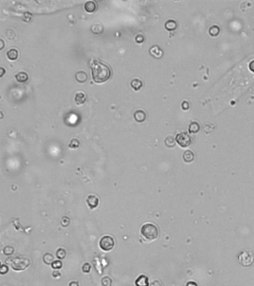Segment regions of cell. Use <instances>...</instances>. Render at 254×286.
Returning a JSON list of instances; mask_svg holds the SVG:
<instances>
[{
	"label": "cell",
	"mask_w": 254,
	"mask_h": 286,
	"mask_svg": "<svg viewBox=\"0 0 254 286\" xmlns=\"http://www.w3.org/2000/svg\"><path fill=\"white\" fill-rule=\"evenodd\" d=\"M92 75L93 81L96 83H104L107 81L111 76V70L107 65L97 60L91 62Z\"/></svg>",
	"instance_id": "1"
},
{
	"label": "cell",
	"mask_w": 254,
	"mask_h": 286,
	"mask_svg": "<svg viewBox=\"0 0 254 286\" xmlns=\"http://www.w3.org/2000/svg\"><path fill=\"white\" fill-rule=\"evenodd\" d=\"M140 233L144 239L148 241L155 240L159 236V230L157 227L151 223L144 224L141 228Z\"/></svg>",
	"instance_id": "2"
},
{
	"label": "cell",
	"mask_w": 254,
	"mask_h": 286,
	"mask_svg": "<svg viewBox=\"0 0 254 286\" xmlns=\"http://www.w3.org/2000/svg\"><path fill=\"white\" fill-rule=\"evenodd\" d=\"M7 262L15 270H25L31 264V261L29 259L26 258V257L18 256L8 259L7 260Z\"/></svg>",
	"instance_id": "3"
},
{
	"label": "cell",
	"mask_w": 254,
	"mask_h": 286,
	"mask_svg": "<svg viewBox=\"0 0 254 286\" xmlns=\"http://www.w3.org/2000/svg\"><path fill=\"white\" fill-rule=\"evenodd\" d=\"M238 260L244 267H249L254 262V254L251 250H244L238 255Z\"/></svg>",
	"instance_id": "4"
},
{
	"label": "cell",
	"mask_w": 254,
	"mask_h": 286,
	"mask_svg": "<svg viewBox=\"0 0 254 286\" xmlns=\"http://www.w3.org/2000/svg\"><path fill=\"white\" fill-rule=\"evenodd\" d=\"M99 246L103 250L110 251L115 246V241L111 236H104L101 239L99 242Z\"/></svg>",
	"instance_id": "5"
},
{
	"label": "cell",
	"mask_w": 254,
	"mask_h": 286,
	"mask_svg": "<svg viewBox=\"0 0 254 286\" xmlns=\"http://www.w3.org/2000/svg\"><path fill=\"white\" fill-rule=\"evenodd\" d=\"M176 142L182 147H187L192 143V138L186 132L179 133L176 136Z\"/></svg>",
	"instance_id": "6"
},
{
	"label": "cell",
	"mask_w": 254,
	"mask_h": 286,
	"mask_svg": "<svg viewBox=\"0 0 254 286\" xmlns=\"http://www.w3.org/2000/svg\"><path fill=\"white\" fill-rule=\"evenodd\" d=\"M87 202L90 209H95L98 205V198L95 195H89L87 199Z\"/></svg>",
	"instance_id": "7"
},
{
	"label": "cell",
	"mask_w": 254,
	"mask_h": 286,
	"mask_svg": "<svg viewBox=\"0 0 254 286\" xmlns=\"http://www.w3.org/2000/svg\"><path fill=\"white\" fill-rule=\"evenodd\" d=\"M86 100H87V95L84 92H78L76 94L75 101L78 105L83 104L84 103H85Z\"/></svg>",
	"instance_id": "8"
},
{
	"label": "cell",
	"mask_w": 254,
	"mask_h": 286,
	"mask_svg": "<svg viewBox=\"0 0 254 286\" xmlns=\"http://www.w3.org/2000/svg\"><path fill=\"white\" fill-rule=\"evenodd\" d=\"M135 284L136 286H149V280L146 276L141 275L136 279Z\"/></svg>",
	"instance_id": "9"
},
{
	"label": "cell",
	"mask_w": 254,
	"mask_h": 286,
	"mask_svg": "<svg viewBox=\"0 0 254 286\" xmlns=\"http://www.w3.org/2000/svg\"><path fill=\"white\" fill-rule=\"evenodd\" d=\"M133 116H134L135 120H136V122H143L145 120V119H146V114H145V113L144 112L143 110H136V112L134 113Z\"/></svg>",
	"instance_id": "10"
},
{
	"label": "cell",
	"mask_w": 254,
	"mask_h": 286,
	"mask_svg": "<svg viewBox=\"0 0 254 286\" xmlns=\"http://www.w3.org/2000/svg\"><path fill=\"white\" fill-rule=\"evenodd\" d=\"M84 9L88 13H93L97 9V4L93 1H88L84 4Z\"/></svg>",
	"instance_id": "11"
},
{
	"label": "cell",
	"mask_w": 254,
	"mask_h": 286,
	"mask_svg": "<svg viewBox=\"0 0 254 286\" xmlns=\"http://www.w3.org/2000/svg\"><path fill=\"white\" fill-rule=\"evenodd\" d=\"M183 159L186 162H192L195 159V153L190 150H186L183 153Z\"/></svg>",
	"instance_id": "12"
},
{
	"label": "cell",
	"mask_w": 254,
	"mask_h": 286,
	"mask_svg": "<svg viewBox=\"0 0 254 286\" xmlns=\"http://www.w3.org/2000/svg\"><path fill=\"white\" fill-rule=\"evenodd\" d=\"M130 86H131L133 90L137 91V90H140V89L142 88V87L143 86V83H142V81L138 79V78H133V79L130 81Z\"/></svg>",
	"instance_id": "13"
},
{
	"label": "cell",
	"mask_w": 254,
	"mask_h": 286,
	"mask_svg": "<svg viewBox=\"0 0 254 286\" xmlns=\"http://www.w3.org/2000/svg\"><path fill=\"white\" fill-rule=\"evenodd\" d=\"M150 53H151L152 56L155 57L157 58H160L163 55V52L160 49V47L157 46H154L153 47H151V49H150Z\"/></svg>",
	"instance_id": "14"
},
{
	"label": "cell",
	"mask_w": 254,
	"mask_h": 286,
	"mask_svg": "<svg viewBox=\"0 0 254 286\" xmlns=\"http://www.w3.org/2000/svg\"><path fill=\"white\" fill-rule=\"evenodd\" d=\"M88 75H87V72L84 71H80L78 72L76 75V78L79 83H84L87 80Z\"/></svg>",
	"instance_id": "15"
},
{
	"label": "cell",
	"mask_w": 254,
	"mask_h": 286,
	"mask_svg": "<svg viewBox=\"0 0 254 286\" xmlns=\"http://www.w3.org/2000/svg\"><path fill=\"white\" fill-rule=\"evenodd\" d=\"M177 24L176 21H174V19H169L168 20L167 22L165 23V28L168 30V31H174V30L177 28Z\"/></svg>",
	"instance_id": "16"
},
{
	"label": "cell",
	"mask_w": 254,
	"mask_h": 286,
	"mask_svg": "<svg viewBox=\"0 0 254 286\" xmlns=\"http://www.w3.org/2000/svg\"><path fill=\"white\" fill-rule=\"evenodd\" d=\"M200 129H201L200 124L196 122H194L189 124L188 130H189V133H197L200 131Z\"/></svg>",
	"instance_id": "17"
},
{
	"label": "cell",
	"mask_w": 254,
	"mask_h": 286,
	"mask_svg": "<svg viewBox=\"0 0 254 286\" xmlns=\"http://www.w3.org/2000/svg\"><path fill=\"white\" fill-rule=\"evenodd\" d=\"M16 81L19 83H24L28 79V75L26 72H20L18 74L15 75Z\"/></svg>",
	"instance_id": "18"
},
{
	"label": "cell",
	"mask_w": 254,
	"mask_h": 286,
	"mask_svg": "<svg viewBox=\"0 0 254 286\" xmlns=\"http://www.w3.org/2000/svg\"><path fill=\"white\" fill-rule=\"evenodd\" d=\"M18 55H19V52L16 49H11L7 52V58L10 61H15L17 59Z\"/></svg>",
	"instance_id": "19"
},
{
	"label": "cell",
	"mask_w": 254,
	"mask_h": 286,
	"mask_svg": "<svg viewBox=\"0 0 254 286\" xmlns=\"http://www.w3.org/2000/svg\"><path fill=\"white\" fill-rule=\"evenodd\" d=\"M209 33L211 36L213 37H216L220 33V28H219L218 25H213V26H211L210 28V30H209Z\"/></svg>",
	"instance_id": "20"
},
{
	"label": "cell",
	"mask_w": 254,
	"mask_h": 286,
	"mask_svg": "<svg viewBox=\"0 0 254 286\" xmlns=\"http://www.w3.org/2000/svg\"><path fill=\"white\" fill-rule=\"evenodd\" d=\"M43 262L46 263V265H50L52 264L54 262V256L52 253H47L45 254L43 256Z\"/></svg>",
	"instance_id": "21"
},
{
	"label": "cell",
	"mask_w": 254,
	"mask_h": 286,
	"mask_svg": "<svg viewBox=\"0 0 254 286\" xmlns=\"http://www.w3.org/2000/svg\"><path fill=\"white\" fill-rule=\"evenodd\" d=\"M165 144H166L168 147H174L176 143H175V140H174V137L171 136H167V137L166 138V139H165Z\"/></svg>",
	"instance_id": "22"
},
{
	"label": "cell",
	"mask_w": 254,
	"mask_h": 286,
	"mask_svg": "<svg viewBox=\"0 0 254 286\" xmlns=\"http://www.w3.org/2000/svg\"><path fill=\"white\" fill-rule=\"evenodd\" d=\"M56 256L60 259H64L67 256V252L64 248H59L56 252Z\"/></svg>",
	"instance_id": "23"
},
{
	"label": "cell",
	"mask_w": 254,
	"mask_h": 286,
	"mask_svg": "<svg viewBox=\"0 0 254 286\" xmlns=\"http://www.w3.org/2000/svg\"><path fill=\"white\" fill-rule=\"evenodd\" d=\"M101 285L103 286H112V279L108 276H104L101 279Z\"/></svg>",
	"instance_id": "24"
},
{
	"label": "cell",
	"mask_w": 254,
	"mask_h": 286,
	"mask_svg": "<svg viewBox=\"0 0 254 286\" xmlns=\"http://www.w3.org/2000/svg\"><path fill=\"white\" fill-rule=\"evenodd\" d=\"M79 145H80V142H79L78 139H73L70 142V144L69 146H70V147H72V148H77Z\"/></svg>",
	"instance_id": "25"
},
{
	"label": "cell",
	"mask_w": 254,
	"mask_h": 286,
	"mask_svg": "<svg viewBox=\"0 0 254 286\" xmlns=\"http://www.w3.org/2000/svg\"><path fill=\"white\" fill-rule=\"evenodd\" d=\"M13 253V248L10 246H7L4 247V253L7 256L12 255Z\"/></svg>",
	"instance_id": "26"
},
{
	"label": "cell",
	"mask_w": 254,
	"mask_h": 286,
	"mask_svg": "<svg viewBox=\"0 0 254 286\" xmlns=\"http://www.w3.org/2000/svg\"><path fill=\"white\" fill-rule=\"evenodd\" d=\"M52 266L54 269H61L62 267L63 264L61 261H55L52 264Z\"/></svg>",
	"instance_id": "27"
},
{
	"label": "cell",
	"mask_w": 254,
	"mask_h": 286,
	"mask_svg": "<svg viewBox=\"0 0 254 286\" xmlns=\"http://www.w3.org/2000/svg\"><path fill=\"white\" fill-rule=\"evenodd\" d=\"M90 270H91V266H90V265L89 264V263H85L83 265V267H82V270H83L84 273H89V272L90 271Z\"/></svg>",
	"instance_id": "28"
},
{
	"label": "cell",
	"mask_w": 254,
	"mask_h": 286,
	"mask_svg": "<svg viewBox=\"0 0 254 286\" xmlns=\"http://www.w3.org/2000/svg\"><path fill=\"white\" fill-rule=\"evenodd\" d=\"M144 40H145V38H144V36L142 35V34H138V35H136V37H135V40H136V43H143Z\"/></svg>",
	"instance_id": "29"
},
{
	"label": "cell",
	"mask_w": 254,
	"mask_h": 286,
	"mask_svg": "<svg viewBox=\"0 0 254 286\" xmlns=\"http://www.w3.org/2000/svg\"><path fill=\"white\" fill-rule=\"evenodd\" d=\"M181 107H182V109L184 110H189V102H186V101H184V102H183V103L181 104Z\"/></svg>",
	"instance_id": "30"
},
{
	"label": "cell",
	"mask_w": 254,
	"mask_h": 286,
	"mask_svg": "<svg viewBox=\"0 0 254 286\" xmlns=\"http://www.w3.org/2000/svg\"><path fill=\"white\" fill-rule=\"evenodd\" d=\"M7 271H8V267H7V266L2 265L1 267V269H0V272H1V274H4V273H7Z\"/></svg>",
	"instance_id": "31"
},
{
	"label": "cell",
	"mask_w": 254,
	"mask_h": 286,
	"mask_svg": "<svg viewBox=\"0 0 254 286\" xmlns=\"http://www.w3.org/2000/svg\"><path fill=\"white\" fill-rule=\"evenodd\" d=\"M151 286H163V285L160 280H158V279H156V280L153 281V282H151Z\"/></svg>",
	"instance_id": "32"
},
{
	"label": "cell",
	"mask_w": 254,
	"mask_h": 286,
	"mask_svg": "<svg viewBox=\"0 0 254 286\" xmlns=\"http://www.w3.org/2000/svg\"><path fill=\"white\" fill-rule=\"evenodd\" d=\"M249 69L252 72H254V60L249 64Z\"/></svg>",
	"instance_id": "33"
},
{
	"label": "cell",
	"mask_w": 254,
	"mask_h": 286,
	"mask_svg": "<svg viewBox=\"0 0 254 286\" xmlns=\"http://www.w3.org/2000/svg\"><path fill=\"white\" fill-rule=\"evenodd\" d=\"M69 286H79L78 282H77L76 281H73L70 283V285Z\"/></svg>",
	"instance_id": "34"
},
{
	"label": "cell",
	"mask_w": 254,
	"mask_h": 286,
	"mask_svg": "<svg viewBox=\"0 0 254 286\" xmlns=\"http://www.w3.org/2000/svg\"><path fill=\"white\" fill-rule=\"evenodd\" d=\"M187 286H198V285H197V284L195 283V282H190L187 284Z\"/></svg>",
	"instance_id": "35"
},
{
	"label": "cell",
	"mask_w": 254,
	"mask_h": 286,
	"mask_svg": "<svg viewBox=\"0 0 254 286\" xmlns=\"http://www.w3.org/2000/svg\"><path fill=\"white\" fill-rule=\"evenodd\" d=\"M0 70H1V74H0V76L2 77L3 75H4V68H2V67H1V69H0Z\"/></svg>",
	"instance_id": "36"
}]
</instances>
